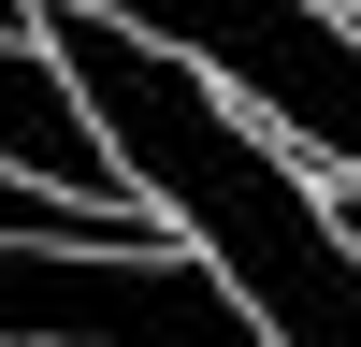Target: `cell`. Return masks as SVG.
Returning a JSON list of instances; mask_svg holds the SVG:
<instances>
[{
  "label": "cell",
  "mask_w": 361,
  "mask_h": 347,
  "mask_svg": "<svg viewBox=\"0 0 361 347\" xmlns=\"http://www.w3.org/2000/svg\"><path fill=\"white\" fill-rule=\"evenodd\" d=\"M29 44L73 73V102H87V130L116 145V174L246 289V318L275 347H361V260H347L333 202L289 174V145L260 130L188 44L102 15V0H29Z\"/></svg>",
  "instance_id": "cell-1"
},
{
  "label": "cell",
  "mask_w": 361,
  "mask_h": 347,
  "mask_svg": "<svg viewBox=\"0 0 361 347\" xmlns=\"http://www.w3.org/2000/svg\"><path fill=\"white\" fill-rule=\"evenodd\" d=\"M0 231H58V246H188L173 217H145V188L130 202H73V188H44V174H0Z\"/></svg>",
  "instance_id": "cell-2"
},
{
  "label": "cell",
  "mask_w": 361,
  "mask_h": 347,
  "mask_svg": "<svg viewBox=\"0 0 361 347\" xmlns=\"http://www.w3.org/2000/svg\"><path fill=\"white\" fill-rule=\"evenodd\" d=\"M333 231H347V260H361V188H333Z\"/></svg>",
  "instance_id": "cell-3"
},
{
  "label": "cell",
  "mask_w": 361,
  "mask_h": 347,
  "mask_svg": "<svg viewBox=\"0 0 361 347\" xmlns=\"http://www.w3.org/2000/svg\"><path fill=\"white\" fill-rule=\"evenodd\" d=\"M0 29H15V44H29V0H0Z\"/></svg>",
  "instance_id": "cell-4"
}]
</instances>
